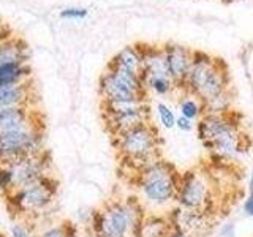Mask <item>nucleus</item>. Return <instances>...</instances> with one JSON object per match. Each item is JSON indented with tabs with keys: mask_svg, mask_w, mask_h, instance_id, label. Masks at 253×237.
<instances>
[{
	"mask_svg": "<svg viewBox=\"0 0 253 237\" xmlns=\"http://www.w3.org/2000/svg\"><path fill=\"white\" fill-rule=\"evenodd\" d=\"M113 144L121 157L122 164L133 174L162 158V139L157 126L152 122L142 123L136 128L113 139Z\"/></svg>",
	"mask_w": 253,
	"mask_h": 237,
	"instance_id": "obj_3",
	"label": "nucleus"
},
{
	"mask_svg": "<svg viewBox=\"0 0 253 237\" xmlns=\"http://www.w3.org/2000/svg\"><path fill=\"white\" fill-rule=\"evenodd\" d=\"M93 213H95L93 209L87 207V205H81L76 212L78 226H83L84 229H89V226L92 223V218H93Z\"/></svg>",
	"mask_w": 253,
	"mask_h": 237,
	"instance_id": "obj_31",
	"label": "nucleus"
},
{
	"mask_svg": "<svg viewBox=\"0 0 253 237\" xmlns=\"http://www.w3.org/2000/svg\"><path fill=\"white\" fill-rule=\"evenodd\" d=\"M179 98H177V111H179V116L190 118V120L198 122L204 114V106H203V101L195 97L192 93H187V92H180L177 93Z\"/></svg>",
	"mask_w": 253,
	"mask_h": 237,
	"instance_id": "obj_22",
	"label": "nucleus"
},
{
	"mask_svg": "<svg viewBox=\"0 0 253 237\" xmlns=\"http://www.w3.org/2000/svg\"><path fill=\"white\" fill-rule=\"evenodd\" d=\"M14 190V182H13V171L10 166L0 164V192L3 195H8Z\"/></svg>",
	"mask_w": 253,
	"mask_h": 237,
	"instance_id": "obj_28",
	"label": "nucleus"
},
{
	"mask_svg": "<svg viewBox=\"0 0 253 237\" xmlns=\"http://www.w3.org/2000/svg\"><path fill=\"white\" fill-rule=\"evenodd\" d=\"M215 60H217L215 55L195 49L193 60H192V65H190L187 81H185V92L187 93H192L196 97V93L200 92V89L203 87L206 78L209 76L212 67L215 65Z\"/></svg>",
	"mask_w": 253,
	"mask_h": 237,
	"instance_id": "obj_15",
	"label": "nucleus"
},
{
	"mask_svg": "<svg viewBox=\"0 0 253 237\" xmlns=\"http://www.w3.org/2000/svg\"><path fill=\"white\" fill-rule=\"evenodd\" d=\"M249 192H253V166H252L250 174H249Z\"/></svg>",
	"mask_w": 253,
	"mask_h": 237,
	"instance_id": "obj_38",
	"label": "nucleus"
},
{
	"mask_svg": "<svg viewBox=\"0 0 253 237\" xmlns=\"http://www.w3.org/2000/svg\"><path fill=\"white\" fill-rule=\"evenodd\" d=\"M195 126H196V122L190 120V118L182 117V116H177V120H176V128L177 130L184 131V133H190V131L195 130Z\"/></svg>",
	"mask_w": 253,
	"mask_h": 237,
	"instance_id": "obj_32",
	"label": "nucleus"
},
{
	"mask_svg": "<svg viewBox=\"0 0 253 237\" xmlns=\"http://www.w3.org/2000/svg\"><path fill=\"white\" fill-rule=\"evenodd\" d=\"M231 87H233L231 75H229L226 62L223 59L217 57L215 65L212 67L209 76L206 78V81L200 89V92L196 93V97L204 103L213 97H217V95H220L221 92L231 89Z\"/></svg>",
	"mask_w": 253,
	"mask_h": 237,
	"instance_id": "obj_13",
	"label": "nucleus"
},
{
	"mask_svg": "<svg viewBox=\"0 0 253 237\" xmlns=\"http://www.w3.org/2000/svg\"><path fill=\"white\" fill-rule=\"evenodd\" d=\"M155 111H157V117H158V122L163 126L165 130H172L176 128V120H177V114L176 111H174L168 103L165 101H158L157 106H155Z\"/></svg>",
	"mask_w": 253,
	"mask_h": 237,
	"instance_id": "obj_26",
	"label": "nucleus"
},
{
	"mask_svg": "<svg viewBox=\"0 0 253 237\" xmlns=\"http://www.w3.org/2000/svg\"><path fill=\"white\" fill-rule=\"evenodd\" d=\"M13 35H14V34H13L11 27L8 26L6 22H3L2 19H0V43L5 41V40H8V38L13 37Z\"/></svg>",
	"mask_w": 253,
	"mask_h": 237,
	"instance_id": "obj_35",
	"label": "nucleus"
},
{
	"mask_svg": "<svg viewBox=\"0 0 253 237\" xmlns=\"http://www.w3.org/2000/svg\"><path fill=\"white\" fill-rule=\"evenodd\" d=\"M146 217V207L139 198L109 201L101 210H95L87 231L95 237H139V228Z\"/></svg>",
	"mask_w": 253,
	"mask_h": 237,
	"instance_id": "obj_1",
	"label": "nucleus"
},
{
	"mask_svg": "<svg viewBox=\"0 0 253 237\" xmlns=\"http://www.w3.org/2000/svg\"><path fill=\"white\" fill-rule=\"evenodd\" d=\"M32 237H38V236H37V234H34V236H32Z\"/></svg>",
	"mask_w": 253,
	"mask_h": 237,
	"instance_id": "obj_40",
	"label": "nucleus"
},
{
	"mask_svg": "<svg viewBox=\"0 0 253 237\" xmlns=\"http://www.w3.org/2000/svg\"><path fill=\"white\" fill-rule=\"evenodd\" d=\"M147 92H152L157 97H172L177 93V87L169 76H154L142 79Z\"/></svg>",
	"mask_w": 253,
	"mask_h": 237,
	"instance_id": "obj_25",
	"label": "nucleus"
},
{
	"mask_svg": "<svg viewBox=\"0 0 253 237\" xmlns=\"http://www.w3.org/2000/svg\"><path fill=\"white\" fill-rule=\"evenodd\" d=\"M108 67L131 71L134 75L142 76V52H141L139 43L122 47V49L116 55H113V59L108 62Z\"/></svg>",
	"mask_w": 253,
	"mask_h": 237,
	"instance_id": "obj_18",
	"label": "nucleus"
},
{
	"mask_svg": "<svg viewBox=\"0 0 253 237\" xmlns=\"http://www.w3.org/2000/svg\"><path fill=\"white\" fill-rule=\"evenodd\" d=\"M217 187L209 172L190 169L179 177L176 205L188 210L215 213Z\"/></svg>",
	"mask_w": 253,
	"mask_h": 237,
	"instance_id": "obj_6",
	"label": "nucleus"
},
{
	"mask_svg": "<svg viewBox=\"0 0 253 237\" xmlns=\"http://www.w3.org/2000/svg\"><path fill=\"white\" fill-rule=\"evenodd\" d=\"M34 234V229L29 225V221L24 218L16 220L10 226V237H32Z\"/></svg>",
	"mask_w": 253,
	"mask_h": 237,
	"instance_id": "obj_29",
	"label": "nucleus"
},
{
	"mask_svg": "<svg viewBox=\"0 0 253 237\" xmlns=\"http://www.w3.org/2000/svg\"><path fill=\"white\" fill-rule=\"evenodd\" d=\"M30 49L21 37H10L0 43V65L5 63H29Z\"/></svg>",
	"mask_w": 253,
	"mask_h": 237,
	"instance_id": "obj_19",
	"label": "nucleus"
},
{
	"mask_svg": "<svg viewBox=\"0 0 253 237\" xmlns=\"http://www.w3.org/2000/svg\"><path fill=\"white\" fill-rule=\"evenodd\" d=\"M234 122H239V116L236 114V111L217 116V114H203V117L196 122V134L198 139L203 142V146L209 144L212 139H215L220 133H223L228 126H231Z\"/></svg>",
	"mask_w": 253,
	"mask_h": 237,
	"instance_id": "obj_14",
	"label": "nucleus"
},
{
	"mask_svg": "<svg viewBox=\"0 0 253 237\" xmlns=\"http://www.w3.org/2000/svg\"><path fill=\"white\" fill-rule=\"evenodd\" d=\"M43 152L44 131L42 120L0 133V164L13 166Z\"/></svg>",
	"mask_w": 253,
	"mask_h": 237,
	"instance_id": "obj_5",
	"label": "nucleus"
},
{
	"mask_svg": "<svg viewBox=\"0 0 253 237\" xmlns=\"http://www.w3.org/2000/svg\"><path fill=\"white\" fill-rule=\"evenodd\" d=\"M142 52V79L154 76H169L163 44L139 43Z\"/></svg>",
	"mask_w": 253,
	"mask_h": 237,
	"instance_id": "obj_16",
	"label": "nucleus"
},
{
	"mask_svg": "<svg viewBox=\"0 0 253 237\" xmlns=\"http://www.w3.org/2000/svg\"><path fill=\"white\" fill-rule=\"evenodd\" d=\"M79 229L78 225L75 223H60V225H52L44 228L42 233L37 234L38 237H71Z\"/></svg>",
	"mask_w": 253,
	"mask_h": 237,
	"instance_id": "obj_27",
	"label": "nucleus"
},
{
	"mask_svg": "<svg viewBox=\"0 0 253 237\" xmlns=\"http://www.w3.org/2000/svg\"><path fill=\"white\" fill-rule=\"evenodd\" d=\"M13 171V182L14 190L22 188L35 184V182L42 180L44 176H47V169H49V154L44 152L40 155L29 157L26 160L10 166Z\"/></svg>",
	"mask_w": 253,
	"mask_h": 237,
	"instance_id": "obj_10",
	"label": "nucleus"
},
{
	"mask_svg": "<svg viewBox=\"0 0 253 237\" xmlns=\"http://www.w3.org/2000/svg\"><path fill=\"white\" fill-rule=\"evenodd\" d=\"M0 209H2V201H0Z\"/></svg>",
	"mask_w": 253,
	"mask_h": 237,
	"instance_id": "obj_39",
	"label": "nucleus"
},
{
	"mask_svg": "<svg viewBox=\"0 0 253 237\" xmlns=\"http://www.w3.org/2000/svg\"><path fill=\"white\" fill-rule=\"evenodd\" d=\"M59 16L62 19H70V21H81L89 16V10L84 6H67L60 10Z\"/></svg>",
	"mask_w": 253,
	"mask_h": 237,
	"instance_id": "obj_30",
	"label": "nucleus"
},
{
	"mask_svg": "<svg viewBox=\"0 0 253 237\" xmlns=\"http://www.w3.org/2000/svg\"><path fill=\"white\" fill-rule=\"evenodd\" d=\"M71 237H95L90 231H87V229H84V231H81V229H78V231L71 236Z\"/></svg>",
	"mask_w": 253,
	"mask_h": 237,
	"instance_id": "obj_37",
	"label": "nucleus"
},
{
	"mask_svg": "<svg viewBox=\"0 0 253 237\" xmlns=\"http://www.w3.org/2000/svg\"><path fill=\"white\" fill-rule=\"evenodd\" d=\"M32 78V68L29 63H5L0 65V87L22 82Z\"/></svg>",
	"mask_w": 253,
	"mask_h": 237,
	"instance_id": "obj_21",
	"label": "nucleus"
},
{
	"mask_svg": "<svg viewBox=\"0 0 253 237\" xmlns=\"http://www.w3.org/2000/svg\"><path fill=\"white\" fill-rule=\"evenodd\" d=\"M98 92L101 101L108 100H128V98H149L141 75L131 71L108 67L98 81Z\"/></svg>",
	"mask_w": 253,
	"mask_h": 237,
	"instance_id": "obj_7",
	"label": "nucleus"
},
{
	"mask_svg": "<svg viewBox=\"0 0 253 237\" xmlns=\"http://www.w3.org/2000/svg\"><path fill=\"white\" fill-rule=\"evenodd\" d=\"M59 184L49 174L35 184L16 188L6 198V207L11 212V215L29 220L43 213L54 202V198L57 195Z\"/></svg>",
	"mask_w": 253,
	"mask_h": 237,
	"instance_id": "obj_4",
	"label": "nucleus"
},
{
	"mask_svg": "<svg viewBox=\"0 0 253 237\" xmlns=\"http://www.w3.org/2000/svg\"><path fill=\"white\" fill-rule=\"evenodd\" d=\"M166 217H168L172 229L184 231L192 237L209 236L213 229V225H215V213L188 210L184 207H179V205H172L166 212Z\"/></svg>",
	"mask_w": 253,
	"mask_h": 237,
	"instance_id": "obj_8",
	"label": "nucleus"
},
{
	"mask_svg": "<svg viewBox=\"0 0 253 237\" xmlns=\"http://www.w3.org/2000/svg\"><path fill=\"white\" fill-rule=\"evenodd\" d=\"M242 212L245 217L253 218V192H249V195L245 196V199L242 202Z\"/></svg>",
	"mask_w": 253,
	"mask_h": 237,
	"instance_id": "obj_34",
	"label": "nucleus"
},
{
	"mask_svg": "<svg viewBox=\"0 0 253 237\" xmlns=\"http://www.w3.org/2000/svg\"><path fill=\"white\" fill-rule=\"evenodd\" d=\"M105 126L111 138L116 139L122 136L124 133L130 131L136 126L150 122V106H144L141 109L128 111V113L122 114H113V116H103Z\"/></svg>",
	"mask_w": 253,
	"mask_h": 237,
	"instance_id": "obj_12",
	"label": "nucleus"
},
{
	"mask_svg": "<svg viewBox=\"0 0 253 237\" xmlns=\"http://www.w3.org/2000/svg\"><path fill=\"white\" fill-rule=\"evenodd\" d=\"M40 120L35 108H0V133Z\"/></svg>",
	"mask_w": 253,
	"mask_h": 237,
	"instance_id": "obj_17",
	"label": "nucleus"
},
{
	"mask_svg": "<svg viewBox=\"0 0 253 237\" xmlns=\"http://www.w3.org/2000/svg\"><path fill=\"white\" fill-rule=\"evenodd\" d=\"M165 55H166V63H168V73L172 82L177 87V93L185 92V81L190 65L193 60V52L195 49L179 44V43H165Z\"/></svg>",
	"mask_w": 253,
	"mask_h": 237,
	"instance_id": "obj_9",
	"label": "nucleus"
},
{
	"mask_svg": "<svg viewBox=\"0 0 253 237\" xmlns=\"http://www.w3.org/2000/svg\"><path fill=\"white\" fill-rule=\"evenodd\" d=\"M179 177L177 169L160 158L141 169L133 177V182L138 188L142 205L146 204L150 209H165L168 212L172 205H176Z\"/></svg>",
	"mask_w": 253,
	"mask_h": 237,
	"instance_id": "obj_2",
	"label": "nucleus"
},
{
	"mask_svg": "<svg viewBox=\"0 0 253 237\" xmlns=\"http://www.w3.org/2000/svg\"><path fill=\"white\" fill-rule=\"evenodd\" d=\"M168 237H192V236L184 231H179V229H172V231L168 234Z\"/></svg>",
	"mask_w": 253,
	"mask_h": 237,
	"instance_id": "obj_36",
	"label": "nucleus"
},
{
	"mask_svg": "<svg viewBox=\"0 0 253 237\" xmlns=\"http://www.w3.org/2000/svg\"><path fill=\"white\" fill-rule=\"evenodd\" d=\"M172 231L166 213H146L139 228V237H168Z\"/></svg>",
	"mask_w": 253,
	"mask_h": 237,
	"instance_id": "obj_20",
	"label": "nucleus"
},
{
	"mask_svg": "<svg viewBox=\"0 0 253 237\" xmlns=\"http://www.w3.org/2000/svg\"><path fill=\"white\" fill-rule=\"evenodd\" d=\"M234 90L233 87L231 89H228L225 92H221L217 97H213L208 101L203 103L204 106V114H217V116H223V114H228L233 111V106H234Z\"/></svg>",
	"mask_w": 253,
	"mask_h": 237,
	"instance_id": "obj_24",
	"label": "nucleus"
},
{
	"mask_svg": "<svg viewBox=\"0 0 253 237\" xmlns=\"http://www.w3.org/2000/svg\"><path fill=\"white\" fill-rule=\"evenodd\" d=\"M220 237H236V223L234 221H223L220 225Z\"/></svg>",
	"mask_w": 253,
	"mask_h": 237,
	"instance_id": "obj_33",
	"label": "nucleus"
},
{
	"mask_svg": "<svg viewBox=\"0 0 253 237\" xmlns=\"http://www.w3.org/2000/svg\"><path fill=\"white\" fill-rule=\"evenodd\" d=\"M37 101L38 95L32 78L0 87V108H35Z\"/></svg>",
	"mask_w": 253,
	"mask_h": 237,
	"instance_id": "obj_11",
	"label": "nucleus"
},
{
	"mask_svg": "<svg viewBox=\"0 0 253 237\" xmlns=\"http://www.w3.org/2000/svg\"><path fill=\"white\" fill-rule=\"evenodd\" d=\"M149 106V98H128V100H108L101 101V116L122 114L128 111Z\"/></svg>",
	"mask_w": 253,
	"mask_h": 237,
	"instance_id": "obj_23",
	"label": "nucleus"
}]
</instances>
